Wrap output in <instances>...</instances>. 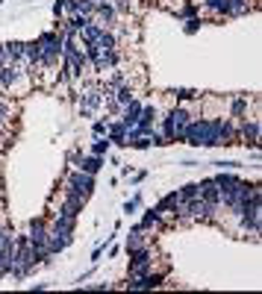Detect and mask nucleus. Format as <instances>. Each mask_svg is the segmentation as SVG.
<instances>
[{"mask_svg":"<svg viewBox=\"0 0 262 294\" xmlns=\"http://www.w3.org/2000/svg\"><path fill=\"white\" fill-rule=\"evenodd\" d=\"M38 68H53V65H59V59H62V44H65V35L62 33H41L38 38Z\"/></svg>","mask_w":262,"mask_h":294,"instance_id":"1","label":"nucleus"},{"mask_svg":"<svg viewBox=\"0 0 262 294\" xmlns=\"http://www.w3.org/2000/svg\"><path fill=\"white\" fill-rule=\"evenodd\" d=\"M189 121H192L189 109H183V106H177V109H171V112L165 115V121H162V139H165V144H168V141L183 139V133H186V127H189Z\"/></svg>","mask_w":262,"mask_h":294,"instance_id":"2","label":"nucleus"},{"mask_svg":"<svg viewBox=\"0 0 262 294\" xmlns=\"http://www.w3.org/2000/svg\"><path fill=\"white\" fill-rule=\"evenodd\" d=\"M27 242L33 247L35 262H41L50 253V250H47V224H44V218H33V221H30V236H27Z\"/></svg>","mask_w":262,"mask_h":294,"instance_id":"3","label":"nucleus"},{"mask_svg":"<svg viewBox=\"0 0 262 294\" xmlns=\"http://www.w3.org/2000/svg\"><path fill=\"white\" fill-rule=\"evenodd\" d=\"M65 186H68L65 191H74L77 197L88 200V197H91V191H94V173H86V171H71L68 177H65Z\"/></svg>","mask_w":262,"mask_h":294,"instance_id":"4","label":"nucleus"},{"mask_svg":"<svg viewBox=\"0 0 262 294\" xmlns=\"http://www.w3.org/2000/svg\"><path fill=\"white\" fill-rule=\"evenodd\" d=\"M150 265H153V253H150V247H139V250H133V253H130V277L147 274Z\"/></svg>","mask_w":262,"mask_h":294,"instance_id":"5","label":"nucleus"},{"mask_svg":"<svg viewBox=\"0 0 262 294\" xmlns=\"http://www.w3.org/2000/svg\"><path fill=\"white\" fill-rule=\"evenodd\" d=\"M106 103V97H103V88H94V86H88L86 91H83V97H80V112L83 115H94L100 106Z\"/></svg>","mask_w":262,"mask_h":294,"instance_id":"6","label":"nucleus"},{"mask_svg":"<svg viewBox=\"0 0 262 294\" xmlns=\"http://www.w3.org/2000/svg\"><path fill=\"white\" fill-rule=\"evenodd\" d=\"M162 279H165V274H139V277H130V282H127V288L130 291H147V288H159L162 285Z\"/></svg>","mask_w":262,"mask_h":294,"instance_id":"7","label":"nucleus"},{"mask_svg":"<svg viewBox=\"0 0 262 294\" xmlns=\"http://www.w3.org/2000/svg\"><path fill=\"white\" fill-rule=\"evenodd\" d=\"M139 115H141V103L136 100V97H133L130 103L124 106V118H121V124L127 127V130H130V127H136V124H139Z\"/></svg>","mask_w":262,"mask_h":294,"instance_id":"8","label":"nucleus"},{"mask_svg":"<svg viewBox=\"0 0 262 294\" xmlns=\"http://www.w3.org/2000/svg\"><path fill=\"white\" fill-rule=\"evenodd\" d=\"M139 247H147V239H144V226H133L130 229V236H127V253H133V250H139Z\"/></svg>","mask_w":262,"mask_h":294,"instance_id":"9","label":"nucleus"},{"mask_svg":"<svg viewBox=\"0 0 262 294\" xmlns=\"http://www.w3.org/2000/svg\"><path fill=\"white\" fill-rule=\"evenodd\" d=\"M77 162V171H86V173H97L103 168V156H83V159H74Z\"/></svg>","mask_w":262,"mask_h":294,"instance_id":"10","label":"nucleus"},{"mask_svg":"<svg viewBox=\"0 0 262 294\" xmlns=\"http://www.w3.org/2000/svg\"><path fill=\"white\" fill-rule=\"evenodd\" d=\"M94 18L100 21V27H109V24L118 18V12H115V9H112V3L106 0V3H97V6H94Z\"/></svg>","mask_w":262,"mask_h":294,"instance_id":"11","label":"nucleus"},{"mask_svg":"<svg viewBox=\"0 0 262 294\" xmlns=\"http://www.w3.org/2000/svg\"><path fill=\"white\" fill-rule=\"evenodd\" d=\"M94 0H71V15H94Z\"/></svg>","mask_w":262,"mask_h":294,"instance_id":"12","label":"nucleus"},{"mask_svg":"<svg viewBox=\"0 0 262 294\" xmlns=\"http://www.w3.org/2000/svg\"><path fill=\"white\" fill-rule=\"evenodd\" d=\"M242 136H245V144L256 147V139H259V121H250V124H242Z\"/></svg>","mask_w":262,"mask_h":294,"instance_id":"13","label":"nucleus"},{"mask_svg":"<svg viewBox=\"0 0 262 294\" xmlns=\"http://www.w3.org/2000/svg\"><path fill=\"white\" fill-rule=\"evenodd\" d=\"M3 47H6V53H9L12 65L24 62V41H9V44H3Z\"/></svg>","mask_w":262,"mask_h":294,"instance_id":"14","label":"nucleus"},{"mask_svg":"<svg viewBox=\"0 0 262 294\" xmlns=\"http://www.w3.org/2000/svg\"><path fill=\"white\" fill-rule=\"evenodd\" d=\"M206 9L212 15H230V0H206Z\"/></svg>","mask_w":262,"mask_h":294,"instance_id":"15","label":"nucleus"},{"mask_svg":"<svg viewBox=\"0 0 262 294\" xmlns=\"http://www.w3.org/2000/svg\"><path fill=\"white\" fill-rule=\"evenodd\" d=\"M159 224H162V215H159L156 209H147V212H144V218H141V226L147 229V226H159Z\"/></svg>","mask_w":262,"mask_h":294,"instance_id":"16","label":"nucleus"},{"mask_svg":"<svg viewBox=\"0 0 262 294\" xmlns=\"http://www.w3.org/2000/svg\"><path fill=\"white\" fill-rule=\"evenodd\" d=\"M109 144H112V141H109V136H97V141H94V144H91V153L94 156H103V153H109Z\"/></svg>","mask_w":262,"mask_h":294,"instance_id":"17","label":"nucleus"},{"mask_svg":"<svg viewBox=\"0 0 262 294\" xmlns=\"http://www.w3.org/2000/svg\"><path fill=\"white\" fill-rule=\"evenodd\" d=\"M200 194V183H189L186 189H180V197H183V203L186 200H192V197H197Z\"/></svg>","mask_w":262,"mask_h":294,"instance_id":"18","label":"nucleus"},{"mask_svg":"<svg viewBox=\"0 0 262 294\" xmlns=\"http://www.w3.org/2000/svg\"><path fill=\"white\" fill-rule=\"evenodd\" d=\"M112 3V9L118 12V15H127V12H133V0H109Z\"/></svg>","mask_w":262,"mask_h":294,"instance_id":"19","label":"nucleus"},{"mask_svg":"<svg viewBox=\"0 0 262 294\" xmlns=\"http://www.w3.org/2000/svg\"><path fill=\"white\" fill-rule=\"evenodd\" d=\"M197 30H200V18H189V21H186V33L194 35Z\"/></svg>","mask_w":262,"mask_h":294,"instance_id":"20","label":"nucleus"},{"mask_svg":"<svg viewBox=\"0 0 262 294\" xmlns=\"http://www.w3.org/2000/svg\"><path fill=\"white\" fill-rule=\"evenodd\" d=\"M9 118H12V109H9V103H3V100H0V124H6Z\"/></svg>","mask_w":262,"mask_h":294,"instance_id":"21","label":"nucleus"},{"mask_svg":"<svg viewBox=\"0 0 262 294\" xmlns=\"http://www.w3.org/2000/svg\"><path fill=\"white\" fill-rule=\"evenodd\" d=\"M245 109H247V100L245 97H239V100L233 103V115H245Z\"/></svg>","mask_w":262,"mask_h":294,"instance_id":"22","label":"nucleus"},{"mask_svg":"<svg viewBox=\"0 0 262 294\" xmlns=\"http://www.w3.org/2000/svg\"><path fill=\"white\" fill-rule=\"evenodd\" d=\"M194 12H197V6H194V3H189V6H183V9L177 12V18H192Z\"/></svg>","mask_w":262,"mask_h":294,"instance_id":"23","label":"nucleus"},{"mask_svg":"<svg viewBox=\"0 0 262 294\" xmlns=\"http://www.w3.org/2000/svg\"><path fill=\"white\" fill-rule=\"evenodd\" d=\"M106 130H109V121H97L94 124V136H106Z\"/></svg>","mask_w":262,"mask_h":294,"instance_id":"24","label":"nucleus"},{"mask_svg":"<svg viewBox=\"0 0 262 294\" xmlns=\"http://www.w3.org/2000/svg\"><path fill=\"white\" fill-rule=\"evenodd\" d=\"M136 206H139V194H136L133 200H127V203H124V212L130 215V212H136Z\"/></svg>","mask_w":262,"mask_h":294,"instance_id":"25","label":"nucleus"},{"mask_svg":"<svg viewBox=\"0 0 262 294\" xmlns=\"http://www.w3.org/2000/svg\"><path fill=\"white\" fill-rule=\"evenodd\" d=\"M3 65H12V59H9V53H6V47L0 44V68H3Z\"/></svg>","mask_w":262,"mask_h":294,"instance_id":"26","label":"nucleus"},{"mask_svg":"<svg viewBox=\"0 0 262 294\" xmlns=\"http://www.w3.org/2000/svg\"><path fill=\"white\" fill-rule=\"evenodd\" d=\"M177 97H180V100H189V97H194V91L192 88H180V91H174Z\"/></svg>","mask_w":262,"mask_h":294,"instance_id":"27","label":"nucleus"},{"mask_svg":"<svg viewBox=\"0 0 262 294\" xmlns=\"http://www.w3.org/2000/svg\"><path fill=\"white\" fill-rule=\"evenodd\" d=\"M94 3H106V0H94Z\"/></svg>","mask_w":262,"mask_h":294,"instance_id":"28","label":"nucleus"}]
</instances>
